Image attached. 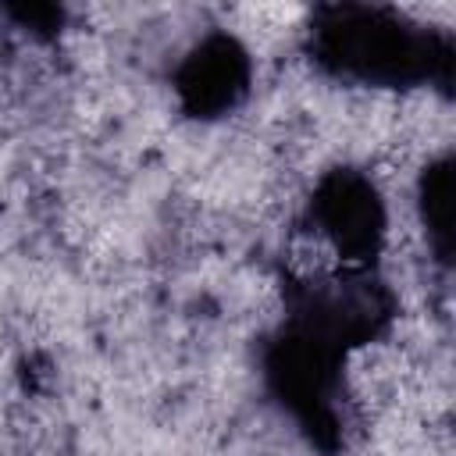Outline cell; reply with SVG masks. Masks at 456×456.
Instances as JSON below:
<instances>
[{"label":"cell","mask_w":456,"mask_h":456,"mask_svg":"<svg viewBox=\"0 0 456 456\" xmlns=\"http://www.w3.org/2000/svg\"><path fill=\"white\" fill-rule=\"evenodd\" d=\"M306 53L324 75L367 89H445L452 78V36L381 4L317 7Z\"/></svg>","instance_id":"obj_1"},{"label":"cell","mask_w":456,"mask_h":456,"mask_svg":"<svg viewBox=\"0 0 456 456\" xmlns=\"http://www.w3.org/2000/svg\"><path fill=\"white\" fill-rule=\"evenodd\" d=\"M306 232L331 253L335 267L374 271L388 242V207L378 182L349 164L321 171L306 196Z\"/></svg>","instance_id":"obj_2"},{"label":"cell","mask_w":456,"mask_h":456,"mask_svg":"<svg viewBox=\"0 0 456 456\" xmlns=\"http://www.w3.org/2000/svg\"><path fill=\"white\" fill-rule=\"evenodd\" d=\"M171 89L185 118L221 121L235 114L253 89V57L228 28L200 36L171 71Z\"/></svg>","instance_id":"obj_3"},{"label":"cell","mask_w":456,"mask_h":456,"mask_svg":"<svg viewBox=\"0 0 456 456\" xmlns=\"http://www.w3.org/2000/svg\"><path fill=\"white\" fill-rule=\"evenodd\" d=\"M417 217L428 235L431 256L442 267H449V260H452V160H449V153H442L420 167Z\"/></svg>","instance_id":"obj_4"}]
</instances>
